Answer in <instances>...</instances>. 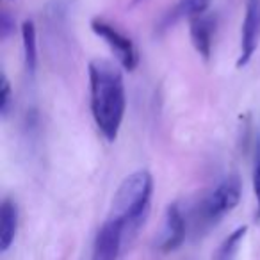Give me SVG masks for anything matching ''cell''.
<instances>
[{
  "instance_id": "6da1fadb",
  "label": "cell",
  "mask_w": 260,
  "mask_h": 260,
  "mask_svg": "<svg viewBox=\"0 0 260 260\" xmlns=\"http://www.w3.org/2000/svg\"><path fill=\"white\" fill-rule=\"evenodd\" d=\"M89 72L91 114L100 134L109 143L116 141L126 109L123 73L116 64L105 59H93Z\"/></svg>"
},
{
  "instance_id": "7a4b0ae2",
  "label": "cell",
  "mask_w": 260,
  "mask_h": 260,
  "mask_svg": "<svg viewBox=\"0 0 260 260\" xmlns=\"http://www.w3.org/2000/svg\"><path fill=\"white\" fill-rule=\"evenodd\" d=\"M153 192V178L146 170L130 173L112 198L109 217L119 221L126 232H134L145 221Z\"/></svg>"
},
{
  "instance_id": "3957f363",
  "label": "cell",
  "mask_w": 260,
  "mask_h": 260,
  "mask_svg": "<svg viewBox=\"0 0 260 260\" xmlns=\"http://www.w3.org/2000/svg\"><path fill=\"white\" fill-rule=\"evenodd\" d=\"M242 196V182L237 175H228L216 185L200 205V217L205 223H216L235 209Z\"/></svg>"
},
{
  "instance_id": "277c9868",
  "label": "cell",
  "mask_w": 260,
  "mask_h": 260,
  "mask_svg": "<svg viewBox=\"0 0 260 260\" xmlns=\"http://www.w3.org/2000/svg\"><path fill=\"white\" fill-rule=\"evenodd\" d=\"M91 30L105 41V45L112 50V54L116 55V59H118L119 66L123 70H128V72L136 70V66L139 62V54L130 38H126L114 25H111V23H107L102 18L91 20Z\"/></svg>"
},
{
  "instance_id": "5b68a950",
  "label": "cell",
  "mask_w": 260,
  "mask_h": 260,
  "mask_svg": "<svg viewBox=\"0 0 260 260\" xmlns=\"http://www.w3.org/2000/svg\"><path fill=\"white\" fill-rule=\"evenodd\" d=\"M260 41V0H248L241 30V52H239L237 68H244L251 61Z\"/></svg>"
},
{
  "instance_id": "8992f818",
  "label": "cell",
  "mask_w": 260,
  "mask_h": 260,
  "mask_svg": "<svg viewBox=\"0 0 260 260\" xmlns=\"http://www.w3.org/2000/svg\"><path fill=\"white\" fill-rule=\"evenodd\" d=\"M123 237H125L123 223L112 219V217H107V221L96 232L91 260H118Z\"/></svg>"
},
{
  "instance_id": "52a82bcc",
  "label": "cell",
  "mask_w": 260,
  "mask_h": 260,
  "mask_svg": "<svg viewBox=\"0 0 260 260\" xmlns=\"http://www.w3.org/2000/svg\"><path fill=\"white\" fill-rule=\"evenodd\" d=\"M184 239H185L184 214H182L180 207L177 203H171V205H168L166 214H164L162 230H160V237H159V249L164 253L175 251V249L182 246Z\"/></svg>"
},
{
  "instance_id": "ba28073f",
  "label": "cell",
  "mask_w": 260,
  "mask_h": 260,
  "mask_svg": "<svg viewBox=\"0 0 260 260\" xmlns=\"http://www.w3.org/2000/svg\"><path fill=\"white\" fill-rule=\"evenodd\" d=\"M214 32H216V18L207 15V13L202 16H194L189 22V34H191L192 47L203 59L210 57Z\"/></svg>"
},
{
  "instance_id": "9c48e42d",
  "label": "cell",
  "mask_w": 260,
  "mask_h": 260,
  "mask_svg": "<svg viewBox=\"0 0 260 260\" xmlns=\"http://www.w3.org/2000/svg\"><path fill=\"white\" fill-rule=\"evenodd\" d=\"M18 230V207L13 200L6 198L0 205V251H8L15 242Z\"/></svg>"
},
{
  "instance_id": "30bf717a",
  "label": "cell",
  "mask_w": 260,
  "mask_h": 260,
  "mask_svg": "<svg viewBox=\"0 0 260 260\" xmlns=\"http://www.w3.org/2000/svg\"><path fill=\"white\" fill-rule=\"evenodd\" d=\"M22 47L25 68L29 73L36 72L38 66V40H36V25L32 20H25L22 23Z\"/></svg>"
},
{
  "instance_id": "8fae6325",
  "label": "cell",
  "mask_w": 260,
  "mask_h": 260,
  "mask_svg": "<svg viewBox=\"0 0 260 260\" xmlns=\"http://www.w3.org/2000/svg\"><path fill=\"white\" fill-rule=\"evenodd\" d=\"M246 232H248V226L235 228V230L224 239L223 244L219 246L214 260H235L239 248H241V242L244 241V237H246Z\"/></svg>"
},
{
  "instance_id": "7c38bea8",
  "label": "cell",
  "mask_w": 260,
  "mask_h": 260,
  "mask_svg": "<svg viewBox=\"0 0 260 260\" xmlns=\"http://www.w3.org/2000/svg\"><path fill=\"white\" fill-rule=\"evenodd\" d=\"M251 182H253V194L256 202L255 217L260 221V132L253 139V162H251Z\"/></svg>"
},
{
  "instance_id": "4fadbf2b",
  "label": "cell",
  "mask_w": 260,
  "mask_h": 260,
  "mask_svg": "<svg viewBox=\"0 0 260 260\" xmlns=\"http://www.w3.org/2000/svg\"><path fill=\"white\" fill-rule=\"evenodd\" d=\"M212 0H178V6L175 9L177 16H187L189 20L194 16H202L210 8Z\"/></svg>"
},
{
  "instance_id": "5bb4252c",
  "label": "cell",
  "mask_w": 260,
  "mask_h": 260,
  "mask_svg": "<svg viewBox=\"0 0 260 260\" xmlns=\"http://www.w3.org/2000/svg\"><path fill=\"white\" fill-rule=\"evenodd\" d=\"M11 105H13V91L11 86H9L8 75L2 73V79H0V114L4 116V118L11 111Z\"/></svg>"
},
{
  "instance_id": "9a60e30c",
  "label": "cell",
  "mask_w": 260,
  "mask_h": 260,
  "mask_svg": "<svg viewBox=\"0 0 260 260\" xmlns=\"http://www.w3.org/2000/svg\"><path fill=\"white\" fill-rule=\"evenodd\" d=\"M13 27H15V20L9 16L8 11H4L0 15V36H2V40H6L13 32Z\"/></svg>"
},
{
  "instance_id": "2e32d148",
  "label": "cell",
  "mask_w": 260,
  "mask_h": 260,
  "mask_svg": "<svg viewBox=\"0 0 260 260\" xmlns=\"http://www.w3.org/2000/svg\"><path fill=\"white\" fill-rule=\"evenodd\" d=\"M138 2H141V0H132V4H138Z\"/></svg>"
}]
</instances>
